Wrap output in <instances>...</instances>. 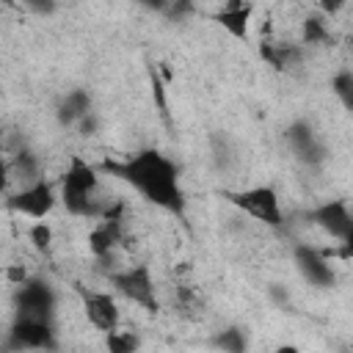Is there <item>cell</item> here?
Masks as SVG:
<instances>
[{
  "instance_id": "obj_1",
  "label": "cell",
  "mask_w": 353,
  "mask_h": 353,
  "mask_svg": "<svg viewBox=\"0 0 353 353\" xmlns=\"http://www.w3.org/2000/svg\"><path fill=\"white\" fill-rule=\"evenodd\" d=\"M97 171L102 174H110L116 176L119 182L130 185L135 193H141L149 204L176 215V218H185V190H182V179H179V165L163 154L160 149L149 146V149H141L124 160H110L105 157Z\"/></svg>"
},
{
  "instance_id": "obj_2",
  "label": "cell",
  "mask_w": 353,
  "mask_h": 353,
  "mask_svg": "<svg viewBox=\"0 0 353 353\" xmlns=\"http://www.w3.org/2000/svg\"><path fill=\"white\" fill-rule=\"evenodd\" d=\"M97 188H99L97 165L83 160L80 154H72L69 165L61 176V188H58V199L66 207V212L74 215V218L99 221V215L105 210V201L97 199Z\"/></svg>"
},
{
  "instance_id": "obj_3",
  "label": "cell",
  "mask_w": 353,
  "mask_h": 353,
  "mask_svg": "<svg viewBox=\"0 0 353 353\" xmlns=\"http://www.w3.org/2000/svg\"><path fill=\"white\" fill-rule=\"evenodd\" d=\"M108 284L113 287V292H119L121 298L132 301L135 306L146 309V312H157L160 301L154 292V279H152V268L149 265H130V268H119L108 273Z\"/></svg>"
},
{
  "instance_id": "obj_4",
  "label": "cell",
  "mask_w": 353,
  "mask_h": 353,
  "mask_svg": "<svg viewBox=\"0 0 353 353\" xmlns=\"http://www.w3.org/2000/svg\"><path fill=\"white\" fill-rule=\"evenodd\" d=\"M58 347V336L52 323L47 320H28V317H14V323L8 325V331L0 339V350L3 353H25V350H55Z\"/></svg>"
},
{
  "instance_id": "obj_5",
  "label": "cell",
  "mask_w": 353,
  "mask_h": 353,
  "mask_svg": "<svg viewBox=\"0 0 353 353\" xmlns=\"http://www.w3.org/2000/svg\"><path fill=\"white\" fill-rule=\"evenodd\" d=\"M223 199L232 207H237L240 212L251 215L254 221H262L265 226L279 229L284 223L279 193L270 185H254V188H243V190H223Z\"/></svg>"
},
{
  "instance_id": "obj_6",
  "label": "cell",
  "mask_w": 353,
  "mask_h": 353,
  "mask_svg": "<svg viewBox=\"0 0 353 353\" xmlns=\"http://www.w3.org/2000/svg\"><path fill=\"white\" fill-rule=\"evenodd\" d=\"M55 306H58V295L55 287L47 279L30 276L25 284L17 287L14 292V317H28V320H47L52 323L55 317Z\"/></svg>"
},
{
  "instance_id": "obj_7",
  "label": "cell",
  "mask_w": 353,
  "mask_h": 353,
  "mask_svg": "<svg viewBox=\"0 0 353 353\" xmlns=\"http://www.w3.org/2000/svg\"><path fill=\"white\" fill-rule=\"evenodd\" d=\"M124 210H127V204L121 199L105 204L99 221L88 232V251L94 254V259L113 256V251L124 243Z\"/></svg>"
},
{
  "instance_id": "obj_8",
  "label": "cell",
  "mask_w": 353,
  "mask_h": 353,
  "mask_svg": "<svg viewBox=\"0 0 353 353\" xmlns=\"http://www.w3.org/2000/svg\"><path fill=\"white\" fill-rule=\"evenodd\" d=\"M55 204H58V190L50 179H39V182L25 185L17 193L6 196L8 210H14L19 215H28V218H36V221H44L52 212Z\"/></svg>"
},
{
  "instance_id": "obj_9",
  "label": "cell",
  "mask_w": 353,
  "mask_h": 353,
  "mask_svg": "<svg viewBox=\"0 0 353 353\" xmlns=\"http://www.w3.org/2000/svg\"><path fill=\"white\" fill-rule=\"evenodd\" d=\"M312 223H317L325 234H331L342 245H353V215L345 199H331L306 212Z\"/></svg>"
},
{
  "instance_id": "obj_10",
  "label": "cell",
  "mask_w": 353,
  "mask_h": 353,
  "mask_svg": "<svg viewBox=\"0 0 353 353\" xmlns=\"http://www.w3.org/2000/svg\"><path fill=\"white\" fill-rule=\"evenodd\" d=\"M292 262H295V268L306 284H312L317 290H328L336 284V270H334L331 259L323 254V248L309 245V243H295L292 245Z\"/></svg>"
},
{
  "instance_id": "obj_11",
  "label": "cell",
  "mask_w": 353,
  "mask_h": 353,
  "mask_svg": "<svg viewBox=\"0 0 353 353\" xmlns=\"http://www.w3.org/2000/svg\"><path fill=\"white\" fill-rule=\"evenodd\" d=\"M74 292L80 295V303H83V312L88 317V323L97 328V331H116L119 323H121V312H119V303L113 298V292H105V290H91L85 284H74Z\"/></svg>"
},
{
  "instance_id": "obj_12",
  "label": "cell",
  "mask_w": 353,
  "mask_h": 353,
  "mask_svg": "<svg viewBox=\"0 0 353 353\" xmlns=\"http://www.w3.org/2000/svg\"><path fill=\"white\" fill-rule=\"evenodd\" d=\"M254 11H256V6H254L251 0H229V3H223V6L212 14V22H218L232 39L248 41Z\"/></svg>"
},
{
  "instance_id": "obj_13",
  "label": "cell",
  "mask_w": 353,
  "mask_h": 353,
  "mask_svg": "<svg viewBox=\"0 0 353 353\" xmlns=\"http://www.w3.org/2000/svg\"><path fill=\"white\" fill-rule=\"evenodd\" d=\"M303 55H306L303 44H295V41H262L259 44V58L279 72L298 66Z\"/></svg>"
},
{
  "instance_id": "obj_14",
  "label": "cell",
  "mask_w": 353,
  "mask_h": 353,
  "mask_svg": "<svg viewBox=\"0 0 353 353\" xmlns=\"http://www.w3.org/2000/svg\"><path fill=\"white\" fill-rule=\"evenodd\" d=\"M94 110V99L88 88H72L63 94V99L55 108V119L61 127H74L85 113Z\"/></svg>"
},
{
  "instance_id": "obj_15",
  "label": "cell",
  "mask_w": 353,
  "mask_h": 353,
  "mask_svg": "<svg viewBox=\"0 0 353 353\" xmlns=\"http://www.w3.org/2000/svg\"><path fill=\"white\" fill-rule=\"evenodd\" d=\"M8 174H11L14 179H19L22 188H25V185H33V182H39V179H44V176H41V160H39V154L30 152V149H17V152H14V157L8 160Z\"/></svg>"
},
{
  "instance_id": "obj_16",
  "label": "cell",
  "mask_w": 353,
  "mask_h": 353,
  "mask_svg": "<svg viewBox=\"0 0 353 353\" xmlns=\"http://www.w3.org/2000/svg\"><path fill=\"white\" fill-rule=\"evenodd\" d=\"M210 345L218 353H248L251 339H248V331L243 325H226L210 336Z\"/></svg>"
},
{
  "instance_id": "obj_17",
  "label": "cell",
  "mask_w": 353,
  "mask_h": 353,
  "mask_svg": "<svg viewBox=\"0 0 353 353\" xmlns=\"http://www.w3.org/2000/svg\"><path fill=\"white\" fill-rule=\"evenodd\" d=\"M301 44L303 47H325L334 44V33L323 14H309L301 25Z\"/></svg>"
},
{
  "instance_id": "obj_18",
  "label": "cell",
  "mask_w": 353,
  "mask_h": 353,
  "mask_svg": "<svg viewBox=\"0 0 353 353\" xmlns=\"http://www.w3.org/2000/svg\"><path fill=\"white\" fill-rule=\"evenodd\" d=\"M314 138H317V132H314L312 121H306V119H295V121H290V124H287V130H284V141H287L290 152L303 149V146H306V143H312Z\"/></svg>"
},
{
  "instance_id": "obj_19",
  "label": "cell",
  "mask_w": 353,
  "mask_h": 353,
  "mask_svg": "<svg viewBox=\"0 0 353 353\" xmlns=\"http://www.w3.org/2000/svg\"><path fill=\"white\" fill-rule=\"evenodd\" d=\"M105 347L108 353H138L141 350V336L135 331H108L105 334Z\"/></svg>"
},
{
  "instance_id": "obj_20",
  "label": "cell",
  "mask_w": 353,
  "mask_h": 353,
  "mask_svg": "<svg viewBox=\"0 0 353 353\" xmlns=\"http://www.w3.org/2000/svg\"><path fill=\"white\" fill-rule=\"evenodd\" d=\"M295 154V160L301 163V165H306V168H320V165H325V160H328V146H325V141L317 135L312 143H306L303 149H298V152H292Z\"/></svg>"
},
{
  "instance_id": "obj_21",
  "label": "cell",
  "mask_w": 353,
  "mask_h": 353,
  "mask_svg": "<svg viewBox=\"0 0 353 353\" xmlns=\"http://www.w3.org/2000/svg\"><path fill=\"white\" fill-rule=\"evenodd\" d=\"M149 88H152V99L157 105L160 119L171 127V113H168V97H165V80L157 72V63H149Z\"/></svg>"
},
{
  "instance_id": "obj_22",
  "label": "cell",
  "mask_w": 353,
  "mask_h": 353,
  "mask_svg": "<svg viewBox=\"0 0 353 353\" xmlns=\"http://www.w3.org/2000/svg\"><path fill=\"white\" fill-rule=\"evenodd\" d=\"M331 91L336 94L345 110H353V72L350 69H339L331 77Z\"/></svg>"
},
{
  "instance_id": "obj_23",
  "label": "cell",
  "mask_w": 353,
  "mask_h": 353,
  "mask_svg": "<svg viewBox=\"0 0 353 353\" xmlns=\"http://www.w3.org/2000/svg\"><path fill=\"white\" fill-rule=\"evenodd\" d=\"M28 237H30V243H33L36 251H50V245H52V226L47 221H36L28 229Z\"/></svg>"
},
{
  "instance_id": "obj_24",
  "label": "cell",
  "mask_w": 353,
  "mask_h": 353,
  "mask_svg": "<svg viewBox=\"0 0 353 353\" xmlns=\"http://www.w3.org/2000/svg\"><path fill=\"white\" fill-rule=\"evenodd\" d=\"M74 127H77V132H80L83 138H91V135L99 130V116H97V110L85 113V116H83V119H80Z\"/></svg>"
},
{
  "instance_id": "obj_25",
  "label": "cell",
  "mask_w": 353,
  "mask_h": 353,
  "mask_svg": "<svg viewBox=\"0 0 353 353\" xmlns=\"http://www.w3.org/2000/svg\"><path fill=\"white\" fill-rule=\"evenodd\" d=\"M3 276H6V281L14 284V287H19V284H25V281L30 279V273H28L25 265H8V268L3 270Z\"/></svg>"
},
{
  "instance_id": "obj_26",
  "label": "cell",
  "mask_w": 353,
  "mask_h": 353,
  "mask_svg": "<svg viewBox=\"0 0 353 353\" xmlns=\"http://www.w3.org/2000/svg\"><path fill=\"white\" fill-rule=\"evenodd\" d=\"M25 8L33 11V14H39V17H50V14L58 11V6L52 0H25Z\"/></svg>"
},
{
  "instance_id": "obj_27",
  "label": "cell",
  "mask_w": 353,
  "mask_h": 353,
  "mask_svg": "<svg viewBox=\"0 0 353 353\" xmlns=\"http://www.w3.org/2000/svg\"><path fill=\"white\" fill-rule=\"evenodd\" d=\"M8 182H11V174H8V160L3 157V149H0V196L8 190Z\"/></svg>"
},
{
  "instance_id": "obj_28",
  "label": "cell",
  "mask_w": 353,
  "mask_h": 353,
  "mask_svg": "<svg viewBox=\"0 0 353 353\" xmlns=\"http://www.w3.org/2000/svg\"><path fill=\"white\" fill-rule=\"evenodd\" d=\"M276 353H301V350H298L295 345H279V347H276Z\"/></svg>"
}]
</instances>
